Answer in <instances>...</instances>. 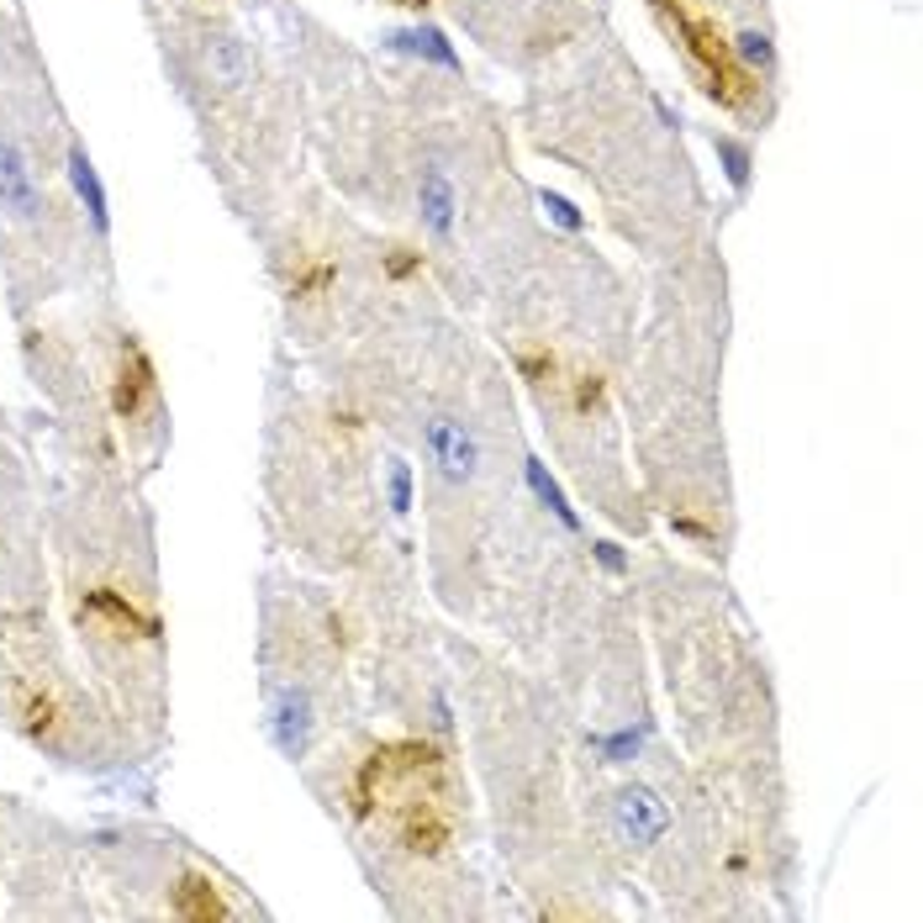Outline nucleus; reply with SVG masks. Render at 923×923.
Returning a JSON list of instances; mask_svg holds the SVG:
<instances>
[{"label":"nucleus","mask_w":923,"mask_h":923,"mask_svg":"<svg viewBox=\"0 0 923 923\" xmlns=\"http://www.w3.org/2000/svg\"><path fill=\"white\" fill-rule=\"evenodd\" d=\"M659 16L676 27V37H681L686 59L702 69V80H708V95H713L717 106H745V69H739V59H734V48L717 37V27L708 22V16H691L686 5H676V0H650Z\"/></svg>","instance_id":"f257e3e1"},{"label":"nucleus","mask_w":923,"mask_h":923,"mask_svg":"<svg viewBox=\"0 0 923 923\" xmlns=\"http://www.w3.org/2000/svg\"><path fill=\"white\" fill-rule=\"evenodd\" d=\"M422 444H428L433 470H439L448 486H465V480H476V470H480V444H476V433H470L465 422L433 418L428 428H422Z\"/></svg>","instance_id":"f03ea898"},{"label":"nucleus","mask_w":923,"mask_h":923,"mask_svg":"<svg viewBox=\"0 0 923 923\" xmlns=\"http://www.w3.org/2000/svg\"><path fill=\"white\" fill-rule=\"evenodd\" d=\"M0 211L16 222L43 217V185L32 175V159L11 138H0Z\"/></svg>","instance_id":"7ed1b4c3"},{"label":"nucleus","mask_w":923,"mask_h":923,"mask_svg":"<svg viewBox=\"0 0 923 923\" xmlns=\"http://www.w3.org/2000/svg\"><path fill=\"white\" fill-rule=\"evenodd\" d=\"M269 739L280 745V755H291V760L306 755V745H312V697H306V691L285 686V691L274 697V708H269Z\"/></svg>","instance_id":"20e7f679"},{"label":"nucleus","mask_w":923,"mask_h":923,"mask_svg":"<svg viewBox=\"0 0 923 923\" xmlns=\"http://www.w3.org/2000/svg\"><path fill=\"white\" fill-rule=\"evenodd\" d=\"M612 813H618V829H623L628 844H655V839L665 834V823H670L665 803H659L650 786H623Z\"/></svg>","instance_id":"39448f33"},{"label":"nucleus","mask_w":923,"mask_h":923,"mask_svg":"<svg viewBox=\"0 0 923 923\" xmlns=\"http://www.w3.org/2000/svg\"><path fill=\"white\" fill-rule=\"evenodd\" d=\"M201 69H207L211 85L238 90V85H248V48H243L238 37H207V48H201Z\"/></svg>","instance_id":"423d86ee"},{"label":"nucleus","mask_w":923,"mask_h":923,"mask_svg":"<svg viewBox=\"0 0 923 923\" xmlns=\"http://www.w3.org/2000/svg\"><path fill=\"white\" fill-rule=\"evenodd\" d=\"M418 201H422V222H428L439 238H448V233H454V185H448V175L439 170V164L422 170Z\"/></svg>","instance_id":"0eeeda50"},{"label":"nucleus","mask_w":923,"mask_h":923,"mask_svg":"<svg viewBox=\"0 0 923 923\" xmlns=\"http://www.w3.org/2000/svg\"><path fill=\"white\" fill-rule=\"evenodd\" d=\"M401 844H407L412 855H439L448 844V823L433 813V803H418L401 818Z\"/></svg>","instance_id":"6e6552de"},{"label":"nucleus","mask_w":923,"mask_h":923,"mask_svg":"<svg viewBox=\"0 0 923 923\" xmlns=\"http://www.w3.org/2000/svg\"><path fill=\"white\" fill-rule=\"evenodd\" d=\"M69 179H74V190H80V201H85L90 222L106 233V227H112V211H106V190H101V175H95V164H90L85 149H69Z\"/></svg>","instance_id":"1a4fd4ad"},{"label":"nucleus","mask_w":923,"mask_h":923,"mask_svg":"<svg viewBox=\"0 0 923 923\" xmlns=\"http://www.w3.org/2000/svg\"><path fill=\"white\" fill-rule=\"evenodd\" d=\"M149 390H153L149 359L138 354V349H127V359H121V381H117V412L121 418H138L143 401H149Z\"/></svg>","instance_id":"9d476101"},{"label":"nucleus","mask_w":923,"mask_h":923,"mask_svg":"<svg viewBox=\"0 0 923 923\" xmlns=\"http://www.w3.org/2000/svg\"><path fill=\"white\" fill-rule=\"evenodd\" d=\"M386 43H390V48H401V54H422V59L444 63V69H459V54L448 48V37H444V32H433V27H418V32H390Z\"/></svg>","instance_id":"9b49d317"},{"label":"nucleus","mask_w":923,"mask_h":923,"mask_svg":"<svg viewBox=\"0 0 923 923\" xmlns=\"http://www.w3.org/2000/svg\"><path fill=\"white\" fill-rule=\"evenodd\" d=\"M175 913H179V919H222L227 908H222V897L211 892V881L185 876V881L175 887Z\"/></svg>","instance_id":"f8f14e48"},{"label":"nucleus","mask_w":923,"mask_h":923,"mask_svg":"<svg viewBox=\"0 0 923 923\" xmlns=\"http://www.w3.org/2000/svg\"><path fill=\"white\" fill-rule=\"evenodd\" d=\"M85 607H90V612H101V618H112V623H117L121 633H138V639H149V633H153L149 618H143V612H138L132 601H121L117 592H90V596H85Z\"/></svg>","instance_id":"ddd939ff"},{"label":"nucleus","mask_w":923,"mask_h":923,"mask_svg":"<svg viewBox=\"0 0 923 923\" xmlns=\"http://www.w3.org/2000/svg\"><path fill=\"white\" fill-rule=\"evenodd\" d=\"M528 486H534V496H538V502H544V506H549V512H554L560 523H565L570 534L581 528V517H575V506L565 502V491L554 486V476L544 470V459H528Z\"/></svg>","instance_id":"4468645a"},{"label":"nucleus","mask_w":923,"mask_h":923,"mask_svg":"<svg viewBox=\"0 0 923 923\" xmlns=\"http://www.w3.org/2000/svg\"><path fill=\"white\" fill-rule=\"evenodd\" d=\"M717 159H723V170H728V179H734V190H745L749 185V149L745 143H734V138H713Z\"/></svg>","instance_id":"2eb2a0df"},{"label":"nucleus","mask_w":923,"mask_h":923,"mask_svg":"<svg viewBox=\"0 0 923 923\" xmlns=\"http://www.w3.org/2000/svg\"><path fill=\"white\" fill-rule=\"evenodd\" d=\"M390 512H412V465L407 459H390Z\"/></svg>","instance_id":"dca6fc26"},{"label":"nucleus","mask_w":923,"mask_h":923,"mask_svg":"<svg viewBox=\"0 0 923 923\" xmlns=\"http://www.w3.org/2000/svg\"><path fill=\"white\" fill-rule=\"evenodd\" d=\"M639 745H644V728H623V734L601 739V755H607V766H628L639 755Z\"/></svg>","instance_id":"f3484780"},{"label":"nucleus","mask_w":923,"mask_h":923,"mask_svg":"<svg viewBox=\"0 0 923 923\" xmlns=\"http://www.w3.org/2000/svg\"><path fill=\"white\" fill-rule=\"evenodd\" d=\"M734 59H745V63H760V69H771V59H775L771 37H766V32H745V37L734 43Z\"/></svg>","instance_id":"a211bd4d"},{"label":"nucleus","mask_w":923,"mask_h":923,"mask_svg":"<svg viewBox=\"0 0 923 923\" xmlns=\"http://www.w3.org/2000/svg\"><path fill=\"white\" fill-rule=\"evenodd\" d=\"M538 201H544V211H549V217H554V222H560L565 233H581V227H586V217H581V211L570 207L565 196H554V190H544Z\"/></svg>","instance_id":"6ab92c4d"},{"label":"nucleus","mask_w":923,"mask_h":923,"mask_svg":"<svg viewBox=\"0 0 923 923\" xmlns=\"http://www.w3.org/2000/svg\"><path fill=\"white\" fill-rule=\"evenodd\" d=\"M418 265H422V254H412V248H390V259H386V269L396 274V280H407Z\"/></svg>","instance_id":"aec40b11"},{"label":"nucleus","mask_w":923,"mask_h":923,"mask_svg":"<svg viewBox=\"0 0 923 923\" xmlns=\"http://www.w3.org/2000/svg\"><path fill=\"white\" fill-rule=\"evenodd\" d=\"M596 560H601V565L612 570V575H623V570H628L623 549H618V544H607V538H601V544H596Z\"/></svg>","instance_id":"412c9836"},{"label":"nucleus","mask_w":923,"mask_h":923,"mask_svg":"<svg viewBox=\"0 0 923 923\" xmlns=\"http://www.w3.org/2000/svg\"><path fill=\"white\" fill-rule=\"evenodd\" d=\"M27 723H32V734L54 728V702H32V708H27Z\"/></svg>","instance_id":"4be33fe9"},{"label":"nucleus","mask_w":923,"mask_h":923,"mask_svg":"<svg viewBox=\"0 0 923 923\" xmlns=\"http://www.w3.org/2000/svg\"><path fill=\"white\" fill-rule=\"evenodd\" d=\"M596 396H601V386H596V381H586V386H581V396H575V407H592Z\"/></svg>","instance_id":"5701e85b"},{"label":"nucleus","mask_w":923,"mask_h":923,"mask_svg":"<svg viewBox=\"0 0 923 923\" xmlns=\"http://www.w3.org/2000/svg\"><path fill=\"white\" fill-rule=\"evenodd\" d=\"M396 5H428V0H396Z\"/></svg>","instance_id":"b1692460"}]
</instances>
